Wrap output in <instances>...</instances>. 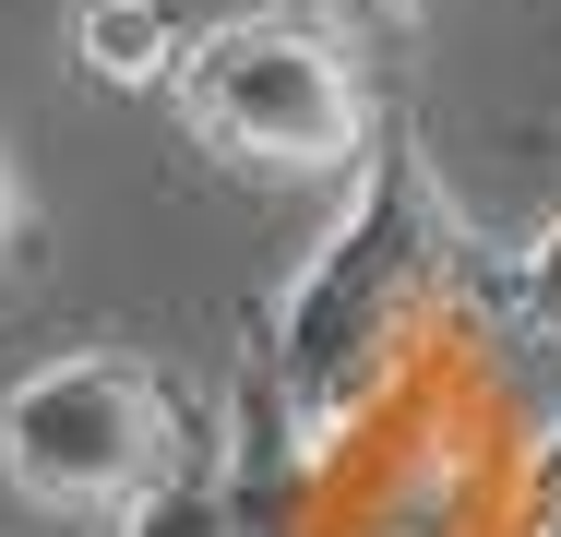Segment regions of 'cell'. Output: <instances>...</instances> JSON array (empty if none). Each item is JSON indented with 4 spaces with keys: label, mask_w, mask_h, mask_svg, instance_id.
Segmentation results:
<instances>
[{
    "label": "cell",
    "mask_w": 561,
    "mask_h": 537,
    "mask_svg": "<svg viewBox=\"0 0 561 537\" xmlns=\"http://www.w3.org/2000/svg\"><path fill=\"white\" fill-rule=\"evenodd\" d=\"M526 537H561V419L538 430V490H526Z\"/></svg>",
    "instance_id": "obj_7"
},
{
    "label": "cell",
    "mask_w": 561,
    "mask_h": 537,
    "mask_svg": "<svg viewBox=\"0 0 561 537\" xmlns=\"http://www.w3.org/2000/svg\"><path fill=\"white\" fill-rule=\"evenodd\" d=\"M72 60L119 84V96H168V72H180V24H168V0H72Z\"/></svg>",
    "instance_id": "obj_4"
},
{
    "label": "cell",
    "mask_w": 561,
    "mask_h": 537,
    "mask_svg": "<svg viewBox=\"0 0 561 537\" xmlns=\"http://www.w3.org/2000/svg\"><path fill=\"white\" fill-rule=\"evenodd\" d=\"M287 12H323L346 48H370V60H394V48L419 36V0H287Z\"/></svg>",
    "instance_id": "obj_6"
},
{
    "label": "cell",
    "mask_w": 561,
    "mask_h": 537,
    "mask_svg": "<svg viewBox=\"0 0 561 537\" xmlns=\"http://www.w3.org/2000/svg\"><path fill=\"white\" fill-rule=\"evenodd\" d=\"M119 537H251V502H239V442H192L180 454V478L168 490H144L131 514H119Z\"/></svg>",
    "instance_id": "obj_5"
},
{
    "label": "cell",
    "mask_w": 561,
    "mask_h": 537,
    "mask_svg": "<svg viewBox=\"0 0 561 537\" xmlns=\"http://www.w3.org/2000/svg\"><path fill=\"white\" fill-rule=\"evenodd\" d=\"M466 227L443 180L407 132V107H382L370 132V180L335 215V239L299 263V287L251 322V370H239V430L263 454H335L358 407L419 358V334L466 299Z\"/></svg>",
    "instance_id": "obj_1"
},
{
    "label": "cell",
    "mask_w": 561,
    "mask_h": 537,
    "mask_svg": "<svg viewBox=\"0 0 561 537\" xmlns=\"http://www.w3.org/2000/svg\"><path fill=\"white\" fill-rule=\"evenodd\" d=\"M24 239V192H12V156H0V251Z\"/></svg>",
    "instance_id": "obj_8"
},
{
    "label": "cell",
    "mask_w": 561,
    "mask_h": 537,
    "mask_svg": "<svg viewBox=\"0 0 561 537\" xmlns=\"http://www.w3.org/2000/svg\"><path fill=\"white\" fill-rule=\"evenodd\" d=\"M192 442H204V419L131 346H60L0 395V478H12V502H36L60 526L131 514L144 490L180 478Z\"/></svg>",
    "instance_id": "obj_3"
},
{
    "label": "cell",
    "mask_w": 561,
    "mask_h": 537,
    "mask_svg": "<svg viewBox=\"0 0 561 537\" xmlns=\"http://www.w3.org/2000/svg\"><path fill=\"white\" fill-rule=\"evenodd\" d=\"M168 107L204 156L251 168V180H346V168H370V132H382L358 48L323 12H287V0L180 36Z\"/></svg>",
    "instance_id": "obj_2"
}]
</instances>
